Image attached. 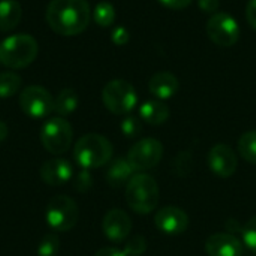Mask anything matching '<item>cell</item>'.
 <instances>
[{
	"mask_svg": "<svg viewBox=\"0 0 256 256\" xmlns=\"http://www.w3.org/2000/svg\"><path fill=\"white\" fill-rule=\"evenodd\" d=\"M92 18L87 0H51L46 9V22L60 36H76L82 33Z\"/></svg>",
	"mask_w": 256,
	"mask_h": 256,
	"instance_id": "obj_1",
	"label": "cell"
},
{
	"mask_svg": "<svg viewBox=\"0 0 256 256\" xmlns=\"http://www.w3.org/2000/svg\"><path fill=\"white\" fill-rule=\"evenodd\" d=\"M207 34L218 46L230 48L240 39V26L230 14L218 12L207 22Z\"/></svg>",
	"mask_w": 256,
	"mask_h": 256,
	"instance_id": "obj_8",
	"label": "cell"
},
{
	"mask_svg": "<svg viewBox=\"0 0 256 256\" xmlns=\"http://www.w3.org/2000/svg\"><path fill=\"white\" fill-rule=\"evenodd\" d=\"M242 234H243V242H244V244H246L250 250H254L256 254V216L255 218H252V219L244 225Z\"/></svg>",
	"mask_w": 256,
	"mask_h": 256,
	"instance_id": "obj_27",
	"label": "cell"
},
{
	"mask_svg": "<svg viewBox=\"0 0 256 256\" xmlns=\"http://www.w3.org/2000/svg\"><path fill=\"white\" fill-rule=\"evenodd\" d=\"M94 22L100 27H111L116 21V8L108 2H100L93 10Z\"/></svg>",
	"mask_w": 256,
	"mask_h": 256,
	"instance_id": "obj_23",
	"label": "cell"
},
{
	"mask_svg": "<svg viewBox=\"0 0 256 256\" xmlns=\"http://www.w3.org/2000/svg\"><path fill=\"white\" fill-rule=\"evenodd\" d=\"M114 148L110 140L99 134H88L80 138L74 148V158L82 170H96L106 165Z\"/></svg>",
	"mask_w": 256,
	"mask_h": 256,
	"instance_id": "obj_2",
	"label": "cell"
},
{
	"mask_svg": "<svg viewBox=\"0 0 256 256\" xmlns=\"http://www.w3.org/2000/svg\"><path fill=\"white\" fill-rule=\"evenodd\" d=\"M58 252H60V238L54 232L46 234L38 246L39 256H57Z\"/></svg>",
	"mask_w": 256,
	"mask_h": 256,
	"instance_id": "obj_24",
	"label": "cell"
},
{
	"mask_svg": "<svg viewBox=\"0 0 256 256\" xmlns=\"http://www.w3.org/2000/svg\"><path fill=\"white\" fill-rule=\"evenodd\" d=\"M93 184V178H92V174H90V170H82L76 177H75V184L74 188L78 190V192H87Z\"/></svg>",
	"mask_w": 256,
	"mask_h": 256,
	"instance_id": "obj_28",
	"label": "cell"
},
{
	"mask_svg": "<svg viewBox=\"0 0 256 256\" xmlns=\"http://www.w3.org/2000/svg\"><path fill=\"white\" fill-rule=\"evenodd\" d=\"M38 40L30 34H14L0 44V63L9 69H22L38 57Z\"/></svg>",
	"mask_w": 256,
	"mask_h": 256,
	"instance_id": "obj_4",
	"label": "cell"
},
{
	"mask_svg": "<svg viewBox=\"0 0 256 256\" xmlns=\"http://www.w3.org/2000/svg\"><path fill=\"white\" fill-rule=\"evenodd\" d=\"M141 132H142V123L138 117L128 116L122 122V134L126 138H136Z\"/></svg>",
	"mask_w": 256,
	"mask_h": 256,
	"instance_id": "obj_25",
	"label": "cell"
},
{
	"mask_svg": "<svg viewBox=\"0 0 256 256\" xmlns=\"http://www.w3.org/2000/svg\"><path fill=\"white\" fill-rule=\"evenodd\" d=\"M94 256H126V254L116 248H105V249H100Z\"/></svg>",
	"mask_w": 256,
	"mask_h": 256,
	"instance_id": "obj_33",
	"label": "cell"
},
{
	"mask_svg": "<svg viewBox=\"0 0 256 256\" xmlns=\"http://www.w3.org/2000/svg\"><path fill=\"white\" fill-rule=\"evenodd\" d=\"M8 134H9V129L6 126V123L0 120V142H3L8 138Z\"/></svg>",
	"mask_w": 256,
	"mask_h": 256,
	"instance_id": "obj_34",
	"label": "cell"
},
{
	"mask_svg": "<svg viewBox=\"0 0 256 256\" xmlns=\"http://www.w3.org/2000/svg\"><path fill=\"white\" fill-rule=\"evenodd\" d=\"M146 250H147V240L142 236H135L126 243L123 252L126 254V256H141L146 254Z\"/></svg>",
	"mask_w": 256,
	"mask_h": 256,
	"instance_id": "obj_26",
	"label": "cell"
},
{
	"mask_svg": "<svg viewBox=\"0 0 256 256\" xmlns=\"http://www.w3.org/2000/svg\"><path fill=\"white\" fill-rule=\"evenodd\" d=\"M246 18H248L249 26L256 30V0H249L246 6Z\"/></svg>",
	"mask_w": 256,
	"mask_h": 256,
	"instance_id": "obj_32",
	"label": "cell"
},
{
	"mask_svg": "<svg viewBox=\"0 0 256 256\" xmlns=\"http://www.w3.org/2000/svg\"><path fill=\"white\" fill-rule=\"evenodd\" d=\"M238 152L246 162L256 165V130H250L242 135L238 141Z\"/></svg>",
	"mask_w": 256,
	"mask_h": 256,
	"instance_id": "obj_22",
	"label": "cell"
},
{
	"mask_svg": "<svg viewBox=\"0 0 256 256\" xmlns=\"http://www.w3.org/2000/svg\"><path fill=\"white\" fill-rule=\"evenodd\" d=\"M156 228L166 236H180L189 226V216L178 207H164L156 213Z\"/></svg>",
	"mask_w": 256,
	"mask_h": 256,
	"instance_id": "obj_12",
	"label": "cell"
},
{
	"mask_svg": "<svg viewBox=\"0 0 256 256\" xmlns=\"http://www.w3.org/2000/svg\"><path fill=\"white\" fill-rule=\"evenodd\" d=\"M198 4L202 12L206 14H218L220 8V0H198Z\"/></svg>",
	"mask_w": 256,
	"mask_h": 256,
	"instance_id": "obj_30",
	"label": "cell"
},
{
	"mask_svg": "<svg viewBox=\"0 0 256 256\" xmlns=\"http://www.w3.org/2000/svg\"><path fill=\"white\" fill-rule=\"evenodd\" d=\"M22 112L32 118H45L54 111V98L40 86H30L20 94Z\"/></svg>",
	"mask_w": 256,
	"mask_h": 256,
	"instance_id": "obj_10",
	"label": "cell"
},
{
	"mask_svg": "<svg viewBox=\"0 0 256 256\" xmlns=\"http://www.w3.org/2000/svg\"><path fill=\"white\" fill-rule=\"evenodd\" d=\"M45 219L54 232H66L75 228V225L78 224L80 210L72 198L66 195H58L48 202Z\"/></svg>",
	"mask_w": 256,
	"mask_h": 256,
	"instance_id": "obj_6",
	"label": "cell"
},
{
	"mask_svg": "<svg viewBox=\"0 0 256 256\" xmlns=\"http://www.w3.org/2000/svg\"><path fill=\"white\" fill-rule=\"evenodd\" d=\"M159 2L170 9L182 10V9H186L188 6H190L194 0H159Z\"/></svg>",
	"mask_w": 256,
	"mask_h": 256,
	"instance_id": "obj_31",
	"label": "cell"
},
{
	"mask_svg": "<svg viewBox=\"0 0 256 256\" xmlns=\"http://www.w3.org/2000/svg\"><path fill=\"white\" fill-rule=\"evenodd\" d=\"M102 100L106 110L116 116H124L134 111L138 104L135 87L124 80H112L102 90Z\"/></svg>",
	"mask_w": 256,
	"mask_h": 256,
	"instance_id": "obj_5",
	"label": "cell"
},
{
	"mask_svg": "<svg viewBox=\"0 0 256 256\" xmlns=\"http://www.w3.org/2000/svg\"><path fill=\"white\" fill-rule=\"evenodd\" d=\"M134 168L128 162V159L118 158L111 162L108 171H106V182L111 188H122L128 186L130 178L134 177Z\"/></svg>",
	"mask_w": 256,
	"mask_h": 256,
	"instance_id": "obj_17",
	"label": "cell"
},
{
	"mask_svg": "<svg viewBox=\"0 0 256 256\" xmlns=\"http://www.w3.org/2000/svg\"><path fill=\"white\" fill-rule=\"evenodd\" d=\"M208 166L218 177L230 178L237 171L238 159L230 146L218 144L208 153Z\"/></svg>",
	"mask_w": 256,
	"mask_h": 256,
	"instance_id": "obj_11",
	"label": "cell"
},
{
	"mask_svg": "<svg viewBox=\"0 0 256 256\" xmlns=\"http://www.w3.org/2000/svg\"><path fill=\"white\" fill-rule=\"evenodd\" d=\"M22 16L21 4L16 0H0V32L14 30Z\"/></svg>",
	"mask_w": 256,
	"mask_h": 256,
	"instance_id": "obj_19",
	"label": "cell"
},
{
	"mask_svg": "<svg viewBox=\"0 0 256 256\" xmlns=\"http://www.w3.org/2000/svg\"><path fill=\"white\" fill-rule=\"evenodd\" d=\"M159 186L148 174H136L126 186V202L138 214H148L158 208Z\"/></svg>",
	"mask_w": 256,
	"mask_h": 256,
	"instance_id": "obj_3",
	"label": "cell"
},
{
	"mask_svg": "<svg viewBox=\"0 0 256 256\" xmlns=\"http://www.w3.org/2000/svg\"><path fill=\"white\" fill-rule=\"evenodd\" d=\"M178 78L171 72H158L148 81V90L158 100H168L178 93Z\"/></svg>",
	"mask_w": 256,
	"mask_h": 256,
	"instance_id": "obj_16",
	"label": "cell"
},
{
	"mask_svg": "<svg viewBox=\"0 0 256 256\" xmlns=\"http://www.w3.org/2000/svg\"><path fill=\"white\" fill-rule=\"evenodd\" d=\"M140 116L146 123L152 126H159V124H164L170 118V108L166 104H164V100L154 99V100L144 102L141 105Z\"/></svg>",
	"mask_w": 256,
	"mask_h": 256,
	"instance_id": "obj_18",
	"label": "cell"
},
{
	"mask_svg": "<svg viewBox=\"0 0 256 256\" xmlns=\"http://www.w3.org/2000/svg\"><path fill=\"white\" fill-rule=\"evenodd\" d=\"M21 76L15 72H0V99L12 98L21 87Z\"/></svg>",
	"mask_w": 256,
	"mask_h": 256,
	"instance_id": "obj_21",
	"label": "cell"
},
{
	"mask_svg": "<svg viewBox=\"0 0 256 256\" xmlns=\"http://www.w3.org/2000/svg\"><path fill=\"white\" fill-rule=\"evenodd\" d=\"M74 177L72 164L68 159L58 158L45 162L40 168V178L48 186H64Z\"/></svg>",
	"mask_w": 256,
	"mask_h": 256,
	"instance_id": "obj_14",
	"label": "cell"
},
{
	"mask_svg": "<svg viewBox=\"0 0 256 256\" xmlns=\"http://www.w3.org/2000/svg\"><path fill=\"white\" fill-rule=\"evenodd\" d=\"M78 108V94L72 88H63L54 99V112L58 117H68L74 114Z\"/></svg>",
	"mask_w": 256,
	"mask_h": 256,
	"instance_id": "obj_20",
	"label": "cell"
},
{
	"mask_svg": "<svg viewBox=\"0 0 256 256\" xmlns=\"http://www.w3.org/2000/svg\"><path fill=\"white\" fill-rule=\"evenodd\" d=\"M206 252L208 256H243V244L234 234L219 232L207 240Z\"/></svg>",
	"mask_w": 256,
	"mask_h": 256,
	"instance_id": "obj_15",
	"label": "cell"
},
{
	"mask_svg": "<svg viewBox=\"0 0 256 256\" xmlns=\"http://www.w3.org/2000/svg\"><path fill=\"white\" fill-rule=\"evenodd\" d=\"M102 230H104L105 237L110 242L120 243L129 237V234L132 231V220L126 212L114 208L105 214Z\"/></svg>",
	"mask_w": 256,
	"mask_h": 256,
	"instance_id": "obj_13",
	"label": "cell"
},
{
	"mask_svg": "<svg viewBox=\"0 0 256 256\" xmlns=\"http://www.w3.org/2000/svg\"><path fill=\"white\" fill-rule=\"evenodd\" d=\"M129 32L124 27H116L112 34H111V40L117 45V46H123L129 42Z\"/></svg>",
	"mask_w": 256,
	"mask_h": 256,
	"instance_id": "obj_29",
	"label": "cell"
},
{
	"mask_svg": "<svg viewBox=\"0 0 256 256\" xmlns=\"http://www.w3.org/2000/svg\"><path fill=\"white\" fill-rule=\"evenodd\" d=\"M74 140V130L70 123L63 117H52L45 122L40 130V141L45 150L51 154L66 153Z\"/></svg>",
	"mask_w": 256,
	"mask_h": 256,
	"instance_id": "obj_7",
	"label": "cell"
},
{
	"mask_svg": "<svg viewBox=\"0 0 256 256\" xmlns=\"http://www.w3.org/2000/svg\"><path fill=\"white\" fill-rule=\"evenodd\" d=\"M164 156V146L154 138H144L138 141L128 153V162L134 171L142 172L159 165Z\"/></svg>",
	"mask_w": 256,
	"mask_h": 256,
	"instance_id": "obj_9",
	"label": "cell"
}]
</instances>
